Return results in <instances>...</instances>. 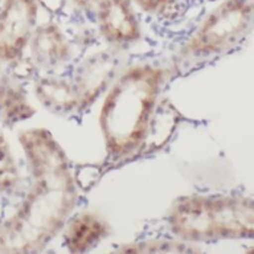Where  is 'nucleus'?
Listing matches in <instances>:
<instances>
[{
    "label": "nucleus",
    "mask_w": 254,
    "mask_h": 254,
    "mask_svg": "<svg viewBox=\"0 0 254 254\" xmlns=\"http://www.w3.org/2000/svg\"><path fill=\"white\" fill-rule=\"evenodd\" d=\"M34 183L20 208L0 225V253H38L67 224L76 200L70 163L47 129L20 132Z\"/></svg>",
    "instance_id": "1"
},
{
    "label": "nucleus",
    "mask_w": 254,
    "mask_h": 254,
    "mask_svg": "<svg viewBox=\"0 0 254 254\" xmlns=\"http://www.w3.org/2000/svg\"><path fill=\"white\" fill-rule=\"evenodd\" d=\"M164 81V68L151 64L134 65L114 81L99 115L108 157L114 163L142 148Z\"/></svg>",
    "instance_id": "2"
},
{
    "label": "nucleus",
    "mask_w": 254,
    "mask_h": 254,
    "mask_svg": "<svg viewBox=\"0 0 254 254\" xmlns=\"http://www.w3.org/2000/svg\"><path fill=\"white\" fill-rule=\"evenodd\" d=\"M172 233L188 243L243 240L254 235V203L249 196H183L169 214Z\"/></svg>",
    "instance_id": "3"
},
{
    "label": "nucleus",
    "mask_w": 254,
    "mask_h": 254,
    "mask_svg": "<svg viewBox=\"0 0 254 254\" xmlns=\"http://www.w3.org/2000/svg\"><path fill=\"white\" fill-rule=\"evenodd\" d=\"M253 0H224L179 50L183 65L215 59L238 47L252 29Z\"/></svg>",
    "instance_id": "4"
},
{
    "label": "nucleus",
    "mask_w": 254,
    "mask_h": 254,
    "mask_svg": "<svg viewBox=\"0 0 254 254\" xmlns=\"http://www.w3.org/2000/svg\"><path fill=\"white\" fill-rule=\"evenodd\" d=\"M38 15L37 0H4L0 12V61L19 59L32 38Z\"/></svg>",
    "instance_id": "5"
},
{
    "label": "nucleus",
    "mask_w": 254,
    "mask_h": 254,
    "mask_svg": "<svg viewBox=\"0 0 254 254\" xmlns=\"http://www.w3.org/2000/svg\"><path fill=\"white\" fill-rule=\"evenodd\" d=\"M98 25L103 38L115 45L131 44L141 38V28L128 0H100Z\"/></svg>",
    "instance_id": "6"
},
{
    "label": "nucleus",
    "mask_w": 254,
    "mask_h": 254,
    "mask_svg": "<svg viewBox=\"0 0 254 254\" xmlns=\"http://www.w3.org/2000/svg\"><path fill=\"white\" fill-rule=\"evenodd\" d=\"M118 67L119 59L112 51L98 53L80 64L73 83L80 96L81 106H87L95 102V99L115 78Z\"/></svg>",
    "instance_id": "7"
},
{
    "label": "nucleus",
    "mask_w": 254,
    "mask_h": 254,
    "mask_svg": "<svg viewBox=\"0 0 254 254\" xmlns=\"http://www.w3.org/2000/svg\"><path fill=\"white\" fill-rule=\"evenodd\" d=\"M31 53L35 64L44 68H56L70 57V45L57 25L48 23L34 31Z\"/></svg>",
    "instance_id": "8"
},
{
    "label": "nucleus",
    "mask_w": 254,
    "mask_h": 254,
    "mask_svg": "<svg viewBox=\"0 0 254 254\" xmlns=\"http://www.w3.org/2000/svg\"><path fill=\"white\" fill-rule=\"evenodd\" d=\"M64 227V244L71 253L87 252L109 234L108 224L92 212L78 214Z\"/></svg>",
    "instance_id": "9"
},
{
    "label": "nucleus",
    "mask_w": 254,
    "mask_h": 254,
    "mask_svg": "<svg viewBox=\"0 0 254 254\" xmlns=\"http://www.w3.org/2000/svg\"><path fill=\"white\" fill-rule=\"evenodd\" d=\"M35 95L47 109L56 114H70L81 108L74 83L65 78H39L35 84Z\"/></svg>",
    "instance_id": "10"
},
{
    "label": "nucleus",
    "mask_w": 254,
    "mask_h": 254,
    "mask_svg": "<svg viewBox=\"0 0 254 254\" xmlns=\"http://www.w3.org/2000/svg\"><path fill=\"white\" fill-rule=\"evenodd\" d=\"M34 108L29 105L25 90L13 78L0 80V117L6 124H16L34 115Z\"/></svg>",
    "instance_id": "11"
},
{
    "label": "nucleus",
    "mask_w": 254,
    "mask_h": 254,
    "mask_svg": "<svg viewBox=\"0 0 254 254\" xmlns=\"http://www.w3.org/2000/svg\"><path fill=\"white\" fill-rule=\"evenodd\" d=\"M197 252V249L188 247L177 241H150V243H135L119 249L118 253H186Z\"/></svg>",
    "instance_id": "12"
},
{
    "label": "nucleus",
    "mask_w": 254,
    "mask_h": 254,
    "mask_svg": "<svg viewBox=\"0 0 254 254\" xmlns=\"http://www.w3.org/2000/svg\"><path fill=\"white\" fill-rule=\"evenodd\" d=\"M20 177L18 169L13 166V161L0 163V192L12 193L18 189Z\"/></svg>",
    "instance_id": "13"
},
{
    "label": "nucleus",
    "mask_w": 254,
    "mask_h": 254,
    "mask_svg": "<svg viewBox=\"0 0 254 254\" xmlns=\"http://www.w3.org/2000/svg\"><path fill=\"white\" fill-rule=\"evenodd\" d=\"M12 68H13V74L18 78H29L34 76L35 70H37V64L35 61L29 59H25L20 56L19 59L10 63Z\"/></svg>",
    "instance_id": "14"
},
{
    "label": "nucleus",
    "mask_w": 254,
    "mask_h": 254,
    "mask_svg": "<svg viewBox=\"0 0 254 254\" xmlns=\"http://www.w3.org/2000/svg\"><path fill=\"white\" fill-rule=\"evenodd\" d=\"M134 1L147 13H158L167 7L170 0H134Z\"/></svg>",
    "instance_id": "15"
},
{
    "label": "nucleus",
    "mask_w": 254,
    "mask_h": 254,
    "mask_svg": "<svg viewBox=\"0 0 254 254\" xmlns=\"http://www.w3.org/2000/svg\"><path fill=\"white\" fill-rule=\"evenodd\" d=\"M38 1L50 12H60L65 0H38Z\"/></svg>",
    "instance_id": "16"
},
{
    "label": "nucleus",
    "mask_w": 254,
    "mask_h": 254,
    "mask_svg": "<svg viewBox=\"0 0 254 254\" xmlns=\"http://www.w3.org/2000/svg\"><path fill=\"white\" fill-rule=\"evenodd\" d=\"M10 160V153H9V145L7 141L3 135H0V163L9 161Z\"/></svg>",
    "instance_id": "17"
},
{
    "label": "nucleus",
    "mask_w": 254,
    "mask_h": 254,
    "mask_svg": "<svg viewBox=\"0 0 254 254\" xmlns=\"http://www.w3.org/2000/svg\"><path fill=\"white\" fill-rule=\"evenodd\" d=\"M95 0H74V3L80 6V7H87V6H90L92 3H93Z\"/></svg>",
    "instance_id": "18"
},
{
    "label": "nucleus",
    "mask_w": 254,
    "mask_h": 254,
    "mask_svg": "<svg viewBox=\"0 0 254 254\" xmlns=\"http://www.w3.org/2000/svg\"><path fill=\"white\" fill-rule=\"evenodd\" d=\"M4 77V74H3V73H1V71H0V80H1V78Z\"/></svg>",
    "instance_id": "19"
}]
</instances>
